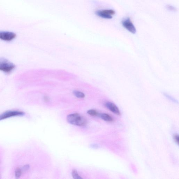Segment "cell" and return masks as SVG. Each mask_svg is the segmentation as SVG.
I'll list each match as a JSON object with an SVG mask.
<instances>
[{"instance_id":"obj_1","label":"cell","mask_w":179,"mask_h":179,"mask_svg":"<svg viewBox=\"0 0 179 179\" xmlns=\"http://www.w3.org/2000/svg\"><path fill=\"white\" fill-rule=\"evenodd\" d=\"M67 119L69 123L74 125L84 126L87 123L85 118L78 114L69 115Z\"/></svg>"},{"instance_id":"obj_2","label":"cell","mask_w":179,"mask_h":179,"mask_svg":"<svg viewBox=\"0 0 179 179\" xmlns=\"http://www.w3.org/2000/svg\"><path fill=\"white\" fill-rule=\"evenodd\" d=\"M15 67L13 63L4 58H0V70L5 73L11 72Z\"/></svg>"},{"instance_id":"obj_3","label":"cell","mask_w":179,"mask_h":179,"mask_svg":"<svg viewBox=\"0 0 179 179\" xmlns=\"http://www.w3.org/2000/svg\"><path fill=\"white\" fill-rule=\"evenodd\" d=\"M25 114L23 112L18 111H9L0 115V121L8 118L16 116H22Z\"/></svg>"},{"instance_id":"obj_4","label":"cell","mask_w":179,"mask_h":179,"mask_svg":"<svg viewBox=\"0 0 179 179\" xmlns=\"http://www.w3.org/2000/svg\"><path fill=\"white\" fill-rule=\"evenodd\" d=\"M96 15L100 17L105 19H111L112 16L115 15V11L112 10H98L96 12Z\"/></svg>"},{"instance_id":"obj_5","label":"cell","mask_w":179,"mask_h":179,"mask_svg":"<svg viewBox=\"0 0 179 179\" xmlns=\"http://www.w3.org/2000/svg\"><path fill=\"white\" fill-rule=\"evenodd\" d=\"M122 25L124 27L127 29L128 31L133 34H135L136 29L130 18H128L122 22Z\"/></svg>"},{"instance_id":"obj_6","label":"cell","mask_w":179,"mask_h":179,"mask_svg":"<svg viewBox=\"0 0 179 179\" xmlns=\"http://www.w3.org/2000/svg\"><path fill=\"white\" fill-rule=\"evenodd\" d=\"M16 37L15 33L5 31H0V39L5 41H11Z\"/></svg>"},{"instance_id":"obj_7","label":"cell","mask_w":179,"mask_h":179,"mask_svg":"<svg viewBox=\"0 0 179 179\" xmlns=\"http://www.w3.org/2000/svg\"><path fill=\"white\" fill-rule=\"evenodd\" d=\"M105 105L107 109L114 114L119 115H121L119 109L114 103L111 102H107L105 104Z\"/></svg>"},{"instance_id":"obj_8","label":"cell","mask_w":179,"mask_h":179,"mask_svg":"<svg viewBox=\"0 0 179 179\" xmlns=\"http://www.w3.org/2000/svg\"><path fill=\"white\" fill-rule=\"evenodd\" d=\"M98 116L107 122H112L114 121L113 118L110 115L107 114H99Z\"/></svg>"},{"instance_id":"obj_9","label":"cell","mask_w":179,"mask_h":179,"mask_svg":"<svg viewBox=\"0 0 179 179\" xmlns=\"http://www.w3.org/2000/svg\"><path fill=\"white\" fill-rule=\"evenodd\" d=\"M73 94L77 98H83L85 97V95L83 93L78 91H74L73 92Z\"/></svg>"},{"instance_id":"obj_10","label":"cell","mask_w":179,"mask_h":179,"mask_svg":"<svg viewBox=\"0 0 179 179\" xmlns=\"http://www.w3.org/2000/svg\"><path fill=\"white\" fill-rule=\"evenodd\" d=\"M72 175L74 179H82V178L79 176L78 172L75 169H74L72 171Z\"/></svg>"},{"instance_id":"obj_11","label":"cell","mask_w":179,"mask_h":179,"mask_svg":"<svg viewBox=\"0 0 179 179\" xmlns=\"http://www.w3.org/2000/svg\"><path fill=\"white\" fill-rule=\"evenodd\" d=\"M87 114L92 116H98L99 113L96 110H90L87 111Z\"/></svg>"},{"instance_id":"obj_12","label":"cell","mask_w":179,"mask_h":179,"mask_svg":"<svg viewBox=\"0 0 179 179\" xmlns=\"http://www.w3.org/2000/svg\"><path fill=\"white\" fill-rule=\"evenodd\" d=\"M15 177L16 178H19L20 177L21 175V170L19 168H17L15 170Z\"/></svg>"},{"instance_id":"obj_13","label":"cell","mask_w":179,"mask_h":179,"mask_svg":"<svg viewBox=\"0 0 179 179\" xmlns=\"http://www.w3.org/2000/svg\"><path fill=\"white\" fill-rule=\"evenodd\" d=\"M167 9H168L170 11H175L176 10L175 8L174 7L171 6V5H167Z\"/></svg>"},{"instance_id":"obj_14","label":"cell","mask_w":179,"mask_h":179,"mask_svg":"<svg viewBox=\"0 0 179 179\" xmlns=\"http://www.w3.org/2000/svg\"><path fill=\"white\" fill-rule=\"evenodd\" d=\"M174 139L175 141L176 142V144L178 145L179 144V136L178 135L176 134L174 136Z\"/></svg>"},{"instance_id":"obj_15","label":"cell","mask_w":179,"mask_h":179,"mask_svg":"<svg viewBox=\"0 0 179 179\" xmlns=\"http://www.w3.org/2000/svg\"><path fill=\"white\" fill-rule=\"evenodd\" d=\"M30 166L29 165H26L24 166L23 168V170L24 171H27L29 169Z\"/></svg>"},{"instance_id":"obj_16","label":"cell","mask_w":179,"mask_h":179,"mask_svg":"<svg viewBox=\"0 0 179 179\" xmlns=\"http://www.w3.org/2000/svg\"><path fill=\"white\" fill-rule=\"evenodd\" d=\"M44 100L46 102H48L49 101V98L47 96H44Z\"/></svg>"},{"instance_id":"obj_17","label":"cell","mask_w":179,"mask_h":179,"mask_svg":"<svg viewBox=\"0 0 179 179\" xmlns=\"http://www.w3.org/2000/svg\"><path fill=\"white\" fill-rule=\"evenodd\" d=\"M91 147L92 148H97L98 147V146L96 144H92L91 145Z\"/></svg>"}]
</instances>
